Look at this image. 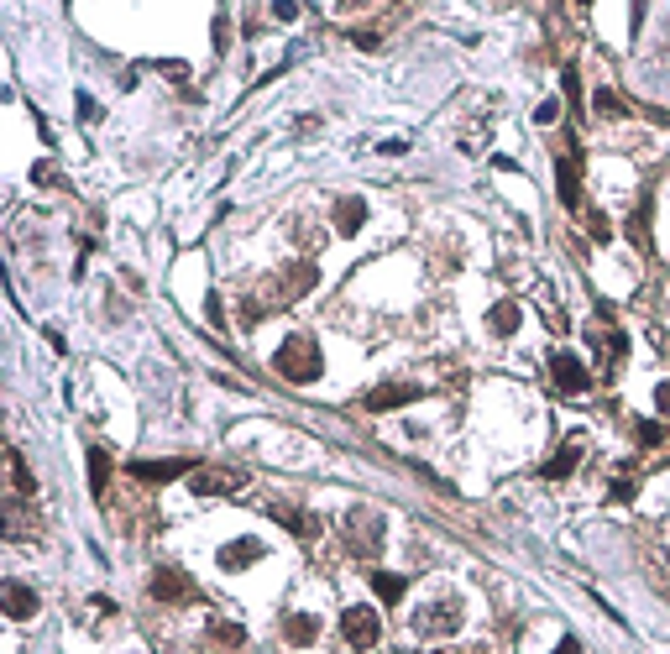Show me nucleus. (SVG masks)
Instances as JSON below:
<instances>
[{
    "mask_svg": "<svg viewBox=\"0 0 670 654\" xmlns=\"http://www.w3.org/2000/svg\"><path fill=\"white\" fill-rule=\"evenodd\" d=\"M273 367H278V377H283V383H299V387H304V383H320V372H325L314 335H288V340L278 346Z\"/></svg>",
    "mask_w": 670,
    "mask_h": 654,
    "instance_id": "obj_1",
    "label": "nucleus"
},
{
    "mask_svg": "<svg viewBox=\"0 0 670 654\" xmlns=\"http://www.w3.org/2000/svg\"><path fill=\"white\" fill-rule=\"evenodd\" d=\"M461 623H466V607H461L456 597H440V602H425V607H419L414 633H419V639H451Z\"/></svg>",
    "mask_w": 670,
    "mask_h": 654,
    "instance_id": "obj_2",
    "label": "nucleus"
},
{
    "mask_svg": "<svg viewBox=\"0 0 670 654\" xmlns=\"http://www.w3.org/2000/svg\"><path fill=\"white\" fill-rule=\"evenodd\" d=\"M340 639L357 644V650H372V644L383 639V618H377L372 607H346V613H340Z\"/></svg>",
    "mask_w": 670,
    "mask_h": 654,
    "instance_id": "obj_3",
    "label": "nucleus"
},
{
    "mask_svg": "<svg viewBox=\"0 0 670 654\" xmlns=\"http://www.w3.org/2000/svg\"><path fill=\"white\" fill-rule=\"evenodd\" d=\"M346 539H351L357 555H377V550H383V518H377L372 508H357V513L346 518Z\"/></svg>",
    "mask_w": 670,
    "mask_h": 654,
    "instance_id": "obj_4",
    "label": "nucleus"
},
{
    "mask_svg": "<svg viewBox=\"0 0 670 654\" xmlns=\"http://www.w3.org/2000/svg\"><path fill=\"white\" fill-rule=\"evenodd\" d=\"M550 377L560 383V393H586V387H592V372H586L581 357H571V351H555V357H550Z\"/></svg>",
    "mask_w": 670,
    "mask_h": 654,
    "instance_id": "obj_5",
    "label": "nucleus"
},
{
    "mask_svg": "<svg viewBox=\"0 0 670 654\" xmlns=\"http://www.w3.org/2000/svg\"><path fill=\"white\" fill-rule=\"evenodd\" d=\"M257 561H262V539L257 535L231 539V544H220V555H215L220 570H246V565H257Z\"/></svg>",
    "mask_w": 670,
    "mask_h": 654,
    "instance_id": "obj_6",
    "label": "nucleus"
},
{
    "mask_svg": "<svg viewBox=\"0 0 670 654\" xmlns=\"http://www.w3.org/2000/svg\"><path fill=\"white\" fill-rule=\"evenodd\" d=\"M314 283H320V268H314V262H288L283 278H278V298H283V304H288V298H304V294H314Z\"/></svg>",
    "mask_w": 670,
    "mask_h": 654,
    "instance_id": "obj_7",
    "label": "nucleus"
},
{
    "mask_svg": "<svg viewBox=\"0 0 670 654\" xmlns=\"http://www.w3.org/2000/svg\"><path fill=\"white\" fill-rule=\"evenodd\" d=\"M153 597L157 602H189V597H194V581L183 576L179 565H157L153 570Z\"/></svg>",
    "mask_w": 670,
    "mask_h": 654,
    "instance_id": "obj_8",
    "label": "nucleus"
},
{
    "mask_svg": "<svg viewBox=\"0 0 670 654\" xmlns=\"http://www.w3.org/2000/svg\"><path fill=\"white\" fill-rule=\"evenodd\" d=\"M414 398H419V387H414V383H383V387L366 393V409H372V414H393V409L414 403Z\"/></svg>",
    "mask_w": 670,
    "mask_h": 654,
    "instance_id": "obj_9",
    "label": "nucleus"
},
{
    "mask_svg": "<svg viewBox=\"0 0 670 654\" xmlns=\"http://www.w3.org/2000/svg\"><path fill=\"white\" fill-rule=\"evenodd\" d=\"M189 487H194L199 498H225V492H236V487H242V476H236V472H220V466H205V472L189 476Z\"/></svg>",
    "mask_w": 670,
    "mask_h": 654,
    "instance_id": "obj_10",
    "label": "nucleus"
},
{
    "mask_svg": "<svg viewBox=\"0 0 670 654\" xmlns=\"http://www.w3.org/2000/svg\"><path fill=\"white\" fill-rule=\"evenodd\" d=\"M189 472H194L189 455H173V461H131V476H142V482H173V476H189Z\"/></svg>",
    "mask_w": 670,
    "mask_h": 654,
    "instance_id": "obj_11",
    "label": "nucleus"
},
{
    "mask_svg": "<svg viewBox=\"0 0 670 654\" xmlns=\"http://www.w3.org/2000/svg\"><path fill=\"white\" fill-rule=\"evenodd\" d=\"M362 225H366V199L362 194H340V199H335V231H340V236H357Z\"/></svg>",
    "mask_w": 670,
    "mask_h": 654,
    "instance_id": "obj_12",
    "label": "nucleus"
},
{
    "mask_svg": "<svg viewBox=\"0 0 670 654\" xmlns=\"http://www.w3.org/2000/svg\"><path fill=\"white\" fill-rule=\"evenodd\" d=\"M555 189H560V205H566V209H581V168H577V157H560V163H555Z\"/></svg>",
    "mask_w": 670,
    "mask_h": 654,
    "instance_id": "obj_13",
    "label": "nucleus"
},
{
    "mask_svg": "<svg viewBox=\"0 0 670 654\" xmlns=\"http://www.w3.org/2000/svg\"><path fill=\"white\" fill-rule=\"evenodd\" d=\"M518 325H524V309H518L514 298H498V304L488 309V330L498 335V340H503V335H514Z\"/></svg>",
    "mask_w": 670,
    "mask_h": 654,
    "instance_id": "obj_14",
    "label": "nucleus"
},
{
    "mask_svg": "<svg viewBox=\"0 0 670 654\" xmlns=\"http://www.w3.org/2000/svg\"><path fill=\"white\" fill-rule=\"evenodd\" d=\"M5 613H11L16 623L37 618V592H31V587H22V581H11V587H5Z\"/></svg>",
    "mask_w": 670,
    "mask_h": 654,
    "instance_id": "obj_15",
    "label": "nucleus"
},
{
    "mask_svg": "<svg viewBox=\"0 0 670 654\" xmlns=\"http://www.w3.org/2000/svg\"><path fill=\"white\" fill-rule=\"evenodd\" d=\"M283 639H288V644H314V639H320L314 613H288V618H283Z\"/></svg>",
    "mask_w": 670,
    "mask_h": 654,
    "instance_id": "obj_16",
    "label": "nucleus"
},
{
    "mask_svg": "<svg viewBox=\"0 0 670 654\" xmlns=\"http://www.w3.org/2000/svg\"><path fill=\"white\" fill-rule=\"evenodd\" d=\"M577 461H581V446H577V440H566V446L545 461V476H550V482H566V476L577 472Z\"/></svg>",
    "mask_w": 670,
    "mask_h": 654,
    "instance_id": "obj_17",
    "label": "nucleus"
},
{
    "mask_svg": "<svg viewBox=\"0 0 670 654\" xmlns=\"http://www.w3.org/2000/svg\"><path fill=\"white\" fill-rule=\"evenodd\" d=\"M278 524L299 539H320V518L314 513H299V508H278Z\"/></svg>",
    "mask_w": 670,
    "mask_h": 654,
    "instance_id": "obj_18",
    "label": "nucleus"
},
{
    "mask_svg": "<svg viewBox=\"0 0 670 654\" xmlns=\"http://www.w3.org/2000/svg\"><path fill=\"white\" fill-rule=\"evenodd\" d=\"M84 466H90V492H94V498H105V487H110V455H105V446H90Z\"/></svg>",
    "mask_w": 670,
    "mask_h": 654,
    "instance_id": "obj_19",
    "label": "nucleus"
},
{
    "mask_svg": "<svg viewBox=\"0 0 670 654\" xmlns=\"http://www.w3.org/2000/svg\"><path fill=\"white\" fill-rule=\"evenodd\" d=\"M366 581H372V592L383 597V607H393L398 597L409 592V581H403V576H393V570H372Z\"/></svg>",
    "mask_w": 670,
    "mask_h": 654,
    "instance_id": "obj_20",
    "label": "nucleus"
},
{
    "mask_svg": "<svg viewBox=\"0 0 670 654\" xmlns=\"http://www.w3.org/2000/svg\"><path fill=\"white\" fill-rule=\"evenodd\" d=\"M5 461H11V482H16V498H31V492H37V482H31L27 461H22V450H11Z\"/></svg>",
    "mask_w": 670,
    "mask_h": 654,
    "instance_id": "obj_21",
    "label": "nucleus"
},
{
    "mask_svg": "<svg viewBox=\"0 0 670 654\" xmlns=\"http://www.w3.org/2000/svg\"><path fill=\"white\" fill-rule=\"evenodd\" d=\"M592 105H597V116H608V120L629 116V110H623V100H618L613 90H597V94H592Z\"/></svg>",
    "mask_w": 670,
    "mask_h": 654,
    "instance_id": "obj_22",
    "label": "nucleus"
},
{
    "mask_svg": "<svg viewBox=\"0 0 670 654\" xmlns=\"http://www.w3.org/2000/svg\"><path fill=\"white\" fill-rule=\"evenodd\" d=\"M210 639L215 644H246V628L242 623H210Z\"/></svg>",
    "mask_w": 670,
    "mask_h": 654,
    "instance_id": "obj_23",
    "label": "nucleus"
},
{
    "mask_svg": "<svg viewBox=\"0 0 670 654\" xmlns=\"http://www.w3.org/2000/svg\"><path fill=\"white\" fill-rule=\"evenodd\" d=\"M586 231H592V241H613V225H608V215H603V209H592V215H586Z\"/></svg>",
    "mask_w": 670,
    "mask_h": 654,
    "instance_id": "obj_24",
    "label": "nucleus"
},
{
    "mask_svg": "<svg viewBox=\"0 0 670 654\" xmlns=\"http://www.w3.org/2000/svg\"><path fill=\"white\" fill-rule=\"evenodd\" d=\"M205 320H210L215 330H225V304H220V294L205 298Z\"/></svg>",
    "mask_w": 670,
    "mask_h": 654,
    "instance_id": "obj_25",
    "label": "nucleus"
},
{
    "mask_svg": "<svg viewBox=\"0 0 670 654\" xmlns=\"http://www.w3.org/2000/svg\"><path fill=\"white\" fill-rule=\"evenodd\" d=\"M534 120H540V126H555V120H560V100H540Z\"/></svg>",
    "mask_w": 670,
    "mask_h": 654,
    "instance_id": "obj_26",
    "label": "nucleus"
},
{
    "mask_svg": "<svg viewBox=\"0 0 670 654\" xmlns=\"http://www.w3.org/2000/svg\"><path fill=\"white\" fill-rule=\"evenodd\" d=\"M225 48H231V22L215 16V53H225Z\"/></svg>",
    "mask_w": 670,
    "mask_h": 654,
    "instance_id": "obj_27",
    "label": "nucleus"
},
{
    "mask_svg": "<svg viewBox=\"0 0 670 654\" xmlns=\"http://www.w3.org/2000/svg\"><path fill=\"white\" fill-rule=\"evenodd\" d=\"M639 440H644V446H660V440H666V429H660L655 419H644V424H639Z\"/></svg>",
    "mask_w": 670,
    "mask_h": 654,
    "instance_id": "obj_28",
    "label": "nucleus"
},
{
    "mask_svg": "<svg viewBox=\"0 0 670 654\" xmlns=\"http://www.w3.org/2000/svg\"><path fill=\"white\" fill-rule=\"evenodd\" d=\"M634 492H639V487H634V482H629V476H618V482H613V503H629V498H634Z\"/></svg>",
    "mask_w": 670,
    "mask_h": 654,
    "instance_id": "obj_29",
    "label": "nucleus"
},
{
    "mask_svg": "<svg viewBox=\"0 0 670 654\" xmlns=\"http://www.w3.org/2000/svg\"><path fill=\"white\" fill-rule=\"evenodd\" d=\"M105 116V110H100V105H94L90 94H79V120H84V126H90V120H100Z\"/></svg>",
    "mask_w": 670,
    "mask_h": 654,
    "instance_id": "obj_30",
    "label": "nucleus"
},
{
    "mask_svg": "<svg viewBox=\"0 0 670 654\" xmlns=\"http://www.w3.org/2000/svg\"><path fill=\"white\" fill-rule=\"evenodd\" d=\"M273 16H278V22H294V16H299V5H294V0H273Z\"/></svg>",
    "mask_w": 670,
    "mask_h": 654,
    "instance_id": "obj_31",
    "label": "nucleus"
},
{
    "mask_svg": "<svg viewBox=\"0 0 670 654\" xmlns=\"http://www.w3.org/2000/svg\"><path fill=\"white\" fill-rule=\"evenodd\" d=\"M31 183H42V189H48V183H58V173H53L48 163H37V168H31Z\"/></svg>",
    "mask_w": 670,
    "mask_h": 654,
    "instance_id": "obj_32",
    "label": "nucleus"
},
{
    "mask_svg": "<svg viewBox=\"0 0 670 654\" xmlns=\"http://www.w3.org/2000/svg\"><path fill=\"white\" fill-rule=\"evenodd\" d=\"M157 68H163V74H168V79H189V68H183L179 58H163V63H157Z\"/></svg>",
    "mask_w": 670,
    "mask_h": 654,
    "instance_id": "obj_33",
    "label": "nucleus"
},
{
    "mask_svg": "<svg viewBox=\"0 0 670 654\" xmlns=\"http://www.w3.org/2000/svg\"><path fill=\"white\" fill-rule=\"evenodd\" d=\"M655 409H660V414L670 419V383H660V387H655Z\"/></svg>",
    "mask_w": 670,
    "mask_h": 654,
    "instance_id": "obj_34",
    "label": "nucleus"
},
{
    "mask_svg": "<svg viewBox=\"0 0 670 654\" xmlns=\"http://www.w3.org/2000/svg\"><path fill=\"white\" fill-rule=\"evenodd\" d=\"M377 152H383V157H403V152H409V142H398V137H393V142H377Z\"/></svg>",
    "mask_w": 670,
    "mask_h": 654,
    "instance_id": "obj_35",
    "label": "nucleus"
},
{
    "mask_svg": "<svg viewBox=\"0 0 670 654\" xmlns=\"http://www.w3.org/2000/svg\"><path fill=\"white\" fill-rule=\"evenodd\" d=\"M577 5H592V0H577Z\"/></svg>",
    "mask_w": 670,
    "mask_h": 654,
    "instance_id": "obj_36",
    "label": "nucleus"
}]
</instances>
